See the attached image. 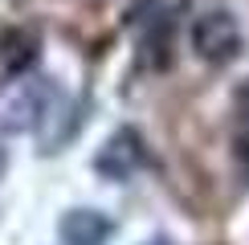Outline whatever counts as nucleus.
<instances>
[{
	"mask_svg": "<svg viewBox=\"0 0 249 245\" xmlns=\"http://www.w3.org/2000/svg\"><path fill=\"white\" fill-rule=\"evenodd\" d=\"M192 49L209 61V66H229V61L241 53V29H237L233 13L213 8V13L196 17V25H192Z\"/></svg>",
	"mask_w": 249,
	"mask_h": 245,
	"instance_id": "obj_1",
	"label": "nucleus"
},
{
	"mask_svg": "<svg viewBox=\"0 0 249 245\" xmlns=\"http://www.w3.org/2000/svg\"><path fill=\"white\" fill-rule=\"evenodd\" d=\"M147 163V147H143V135L135 127H119L115 135L98 147L94 156V172L102 180H131L135 172Z\"/></svg>",
	"mask_w": 249,
	"mask_h": 245,
	"instance_id": "obj_2",
	"label": "nucleus"
},
{
	"mask_svg": "<svg viewBox=\"0 0 249 245\" xmlns=\"http://www.w3.org/2000/svg\"><path fill=\"white\" fill-rule=\"evenodd\" d=\"M49 102H53V90H49L45 82H25L20 90H13V98L0 106V122H4L8 131H33V127H41Z\"/></svg>",
	"mask_w": 249,
	"mask_h": 245,
	"instance_id": "obj_3",
	"label": "nucleus"
},
{
	"mask_svg": "<svg viewBox=\"0 0 249 245\" xmlns=\"http://www.w3.org/2000/svg\"><path fill=\"white\" fill-rule=\"evenodd\" d=\"M61 245H107L110 241V221L98 209H70L57 225Z\"/></svg>",
	"mask_w": 249,
	"mask_h": 245,
	"instance_id": "obj_4",
	"label": "nucleus"
},
{
	"mask_svg": "<svg viewBox=\"0 0 249 245\" xmlns=\"http://www.w3.org/2000/svg\"><path fill=\"white\" fill-rule=\"evenodd\" d=\"M37 61V33L29 29H4L0 33V66L4 74H25Z\"/></svg>",
	"mask_w": 249,
	"mask_h": 245,
	"instance_id": "obj_5",
	"label": "nucleus"
},
{
	"mask_svg": "<svg viewBox=\"0 0 249 245\" xmlns=\"http://www.w3.org/2000/svg\"><path fill=\"white\" fill-rule=\"evenodd\" d=\"M233 147L241 168L249 172V82H241V90L233 98Z\"/></svg>",
	"mask_w": 249,
	"mask_h": 245,
	"instance_id": "obj_6",
	"label": "nucleus"
},
{
	"mask_svg": "<svg viewBox=\"0 0 249 245\" xmlns=\"http://www.w3.org/2000/svg\"><path fill=\"white\" fill-rule=\"evenodd\" d=\"M4 168H8V151L0 147V176H4Z\"/></svg>",
	"mask_w": 249,
	"mask_h": 245,
	"instance_id": "obj_7",
	"label": "nucleus"
},
{
	"mask_svg": "<svg viewBox=\"0 0 249 245\" xmlns=\"http://www.w3.org/2000/svg\"><path fill=\"white\" fill-rule=\"evenodd\" d=\"M147 245H172V241H168V237H155V241H147Z\"/></svg>",
	"mask_w": 249,
	"mask_h": 245,
	"instance_id": "obj_8",
	"label": "nucleus"
}]
</instances>
